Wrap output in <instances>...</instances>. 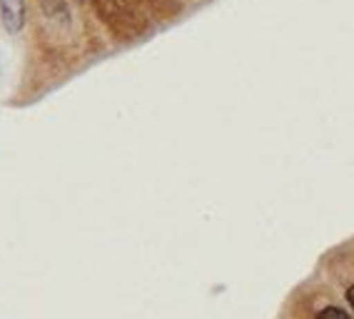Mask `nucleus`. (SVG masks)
Segmentation results:
<instances>
[{"instance_id": "nucleus-1", "label": "nucleus", "mask_w": 354, "mask_h": 319, "mask_svg": "<svg viewBox=\"0 0 354 319\" xmlns=\"http://www.w3.org/2000/svg\"><path fill=\"white\" fill-rule=\"evenodd\" d=\"M0 18L8 32L18 35L26 26V0H0Z\"/></svg>"}, {"instance_id": "nucleus-3", "label": "nucleus", "mask_w": 354, "mask_h": 319, "mask_svg": "<svg viewBox=\"0 0 354 319\" xmlns=\"http://www.w3.org/2000/svg\"><path fill=\"white\" fill-rule=\"evenodd\" d=\"M347 302H349V307H352V309H354V284L347 289Z\"/></svg>"}, {"instance_id": "nucleus-2", "label": "nucleus", "mask_w": 354, "mask_h": 319, "mask_svg": "<svg viewBox=\"0 0 354 319\" xmlns=\"http://www.w3.org/2000/svg\"><path fill=\"white\" fill-rule=\"evenodd\" d=\"M317 319H352V317H349V312L339 309V307H324L322 312L317 314Z\"/></svg>"}]
</instances>
